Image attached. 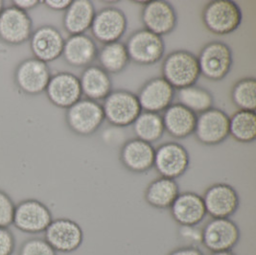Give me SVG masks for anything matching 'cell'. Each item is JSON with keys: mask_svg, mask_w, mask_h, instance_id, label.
<instances>
[{"mask_svg": "<svg viewBox=\"0 0 256 255\" xmlns=\"http://www.w3.org/2000/svg\"><path fill=\"white\" fill-rule=\"evenodd\" d=\"M197 58L200 75L212 82L224 80L230 72L234 62L232 47L221 40L206 44Z\"/></svg>", "mask_w": 256, "mask_h": 255, "instance_id": "cell-3", "label": "cell"}, {"mask_svg": "<svg viewBox=\"0 0 256 255\" xmlns=\"http://www.w3.org/2000/svg\"><path fill=\"white\" fill-rule=\"evenodd\" d=\"M44 232L47 243L57 252H73L80 248L84 241V232L80 224L66 218L52 220Z\"/></svg>", "mask_w": 256, "mask_h": 255, "instance_id": "cell-14", "label": "cell"}, {"mask_svg": "<svg viewBox=\"0 0 256 255\" xmlns=\"http://www.w3.org/2000/svg\"><path fill=\"white\" fill-rule=\"evenodd\" d=\"M230 98L232 104L239 110L256 112V78L246 77L236 82L232 88Z\"/></svg>", "mask_w": 256, "mask_h": 255, "instance_id": "cell-31", "label": "cell"}, {"mask_svg": "<svg viewBox=\"0 0 256 255\" xmlns=\"http://www.w3.org/2000/svg\"><path fill=\"white\" fill-rule=\"evenodd\" d=\"M46 92L52 104L66 110L80 101L82 96L79 78L66 71L51 76Z\"/></svg>", "mask_w": 256, "mask_h": 255, "instance_id": "cell-18", "label": "cell"}, {"mask_svg": "<svg viewBox=\"0 0 256 255\" xmlns=\"http://www.w3.org/2000/svg\"><path fill=\"white\" fill-rule=\"evenodd\" d=\"M40 3L42 2L38 0H14L12 1V6L22 11L27 12L29 10L34 9Z\"/></svg>", "mask_w": 256, "mask_h": 255, "instance_id": "cell-37", "label": "cell"}, {"mask_svg": "<svg viewBox=\"0 0 256 255\" xmlns=\"http://www.w3.org/2000/svg\"><path fill=\"white\" fill-rule=\"evenodd\" d=\"M212 255H236L232 250H228V252H213Z\"/></svg>", "mask_w": 256, "mask_h": 255, "instance_id": "cell-39", "label": "cell"}, {"mask_svg": "<svg viewBox=\"0 0 256 255\" xmlns=\"http://www.w3.org/2000/svg\"><path fill=\"white\" fill-rule=\"evenodd\" d=\"M44 4L46 6L48 9L53 10V11H66L70 4H71V0H46V1H42Z\"/></svg>", "mask_w": 256, "mask_h": 255, "instance_id": "cell-36", "label": "cell"}, {"mask_svg": "<svg viewBox=\"0 0 256 255\" xmlns=\"http://www.w3.org/2000/svg\"><path fill=\"white\" fill-rule=\"evenodd\" d=\"M66 121L75 134L92 136L105 121L102 104L88 98L81 99L66 110Z\"/></svg>", "mask_w": 256, "mask_h": 255, "instance_id": "cell-6", "label": "cell"}, {"mask_svg": "<svg viewBox=\"0 0 256 255\" xmlns=\"http://www.w3.org/2000/svg\"><path fill=\"white\" fill-rule=\"evenodd\" d=\"M66 40L58 29L52 25L38 28L30 38V47L34 55L44 62H50L62 55Z\"/></svg>", "mask_w": 256, "mask_h": 255, "instance_id": "cell-19", "label": "cell"}, {"mask_svg": "<svg viewBox=\"0 0 256 255\" xmlns=\"http://www.w3.org/2000/svg\"><path fill=\"white\" fill-rule=\"evenodd\" d=\"M189 164V152L178 142H166L156 149L154 167L160 176L176 180L186 173Z\"/></svg>", "mask_w": 256, "mask_h": 255, "instance_id": "cell-7", "label": "cell"}, {"mask_svg": "<svg viewBox=\"0 0 256 255\" xmlns=\"http://www.w3.org/2000/svg\"><path fill=\"white\" fill-rule=\"evenodd\" d=\"M169 255H204V254L195 246H182L173 250Z\"/></svg>", "mask_w": 256, "mask_h": 255, "instance_id": "cell-38", "label": "cell"}, {"mask_svg": "<svg viewBox=\"0 0 256 255\" xmlns=\"http://www.w3.org/2000/svg\"><path fill=\"white\" fill-rule=\"evenodd\" d=\"M132 126L136 138L151 144L160 140L165 132L162 116L156 112L142 110Z\"/></svg>", "mask_w": 256, "mask_h": 255, "instance_id": "cell-29", "label": "cell"}, {"mask_svg": "<svg viewBox=\"0 0 256 255\" xmlns=\"http://www.w3.org/2000/svg\"><path fill=\"white\" fill-rule=\"evenodd\" d=\"M16 248V239L8 228H0V255H12Z\"/></svg>", "mask_w": 256, "mask_h": 255, "instance_id": "cell-35", "label": "cell"}, {"mask_svg": "<svg viewBox=\"0 0 256 255\" xmlns=\"http://www.w3.org/2000/svg\"><path fill=\"white\" fill-rule=\"evenodd\" d=\"M194 134L204 145L221 144L230 136V116L221 108H211L197 116Z\"/></svg>", "mask_w": 256, "mask_h": 255, "instance_id": "cell-9", "label": "cell"}, {"mask_svg": "<svg viewBox=\"0 0 256 255\" xmlns=\"http://www.w3.org/2000/svg\"><path fill=\"white\" fill-rule=\"evenodd\" d=\"M170 212L180 226H198L206 216L202 197L194 192L180 193Z\"/></svg>", "mask_w": 256, "mask_h": 255, "instance_id": "cell-22", "label": "cell"}, {"mask_svg": "<svg viewBox=\"0 0 256 255\" xmlns=\"http://www.w3.org/2000/svg\"><path fill=\"white\" fill-rule=\"evenodd\" d=\"M136 95L143 112L160 114L173 104L176 90L162 77H154L144 82Z\"/></svg>", "mask_w": 256, "mask_h": 255, "instance_id": "cell-17", "label": "cell"}, {"mask_svg": "<svg viewBox=\"0 0 256 255\" xmlns=\"http://www.w3.org/2000/svg\"><path fill=\"white\" fill-rule=\"evenodd\" d=\"M52 220L50 209L40 200H27L16 208L14 224L22 232L36 234L46 232Z\"/></svg>", "mask_w": 256, "mask_h": 255, "instance_id": "cell-16", "label": "cell"}, {"mask_svg": "<svg viewBox=\"0 0 256 255\" xmlns=\"http://www.w3.org/2000/svg\"><path fill=\"white\" fill-rule=\"evenodd\" d=\"M230 136L241 143H250L256 138V114L254 110H237L230 116Z\"/></svg>", "mask_w": 256, "mask_h": 255, "instance_id": "cell-30", "label": "cell"}, {"mask_svg": "<svg viewBox=\"0 0 256 255\" xmlns=\"http://www.w3.org/2000/svg\"><path fill=\"white\" fill-rule=\"evenodd\" d=\"M128 28L125 12L116 7H106L96 12L90 27L94 38L103 44L119 42Z\"/></svg>", "mask_w": 256, "mask_h": 255, "instance_id": "cell-8", "label": "cell"}, {"mask_svg": "<svg viewBox=\"0 0 256 255\" xmlns=\"http://www.w3.org/2000/svg\"><path fill=\"white\" fill-rule=\"evenodd\" d=\"M103 101L105 120L114 127L132 126L142 112L138 95L130 90H112Z\"/></svg>", "mask_w": 256, "mask_h": 255, "instance_id": "cell-4", "label": "cell"}, {"mask_svg": "<svg viewBox=\"0 0 256 255\" xmlns=\"http://www.w3.org/2000/svg\"><path fill=\"white\" fill-rule=\"evenodd\" d=\"M16 206L11 198L0 191V228H8L14 224Z\"/></svg>", "mask_w": 256, "mask_h": 255, "instance_id": "cell-33", "label": "cell"}, {"mask_svg": "<svg viewBox=\"0 0 256 255\" xmlns=\"http://www.w3.org/2000/svg\"><path fill=\"white\" fill-rule=\"evenodd\" d=\"M48 64L36 58H26L16 70L14 80L18 88L28 95L44 92L51 78Z\"/></svg>", "mask_w": 256, "mask_h": 255, "instance_id": "cell-13", "label": "cell"}, {"mask_svg": "<svg viewBox=\"0 0 256 255\" xmlns=\"http://www.w3.org/2000/svg\"><path fill=\"white\" fill-rule=\"evenodd\" d=\"M125 46L130 60L140 66H154L160 62L164 58L166 50L162 36L145 28L132 33Z\"/></svg>", "mask_w": 256, "mask_h": 255, "instance_id": "cell-5", "label": "cell"}, {"mask_svg": "<svg viewBox=\"0 0 256 255\" xmlns=\"http://www.w3.org/2000/svg\"><path fill=\"white\" fill-rule=\"evenodd\" d=\"M33 22L28 12L14 6L4 8L0 14V40L11 46H20L30 40Z\"/></svg>", "mask_w": 256, "mask_h": 255, "instance_id": "cell-11", "label": "cell"}, {"mask_svg": "<svg viewBox=\"0 0 256 255\" xmlns=\"http://www.w3.org/2000/svg\"><path fill=\"white\" fill-rule=\"evenodd\" d=\"M204 204L206 214L212 218H230L238 210L240 197L233 186L215 184L204 192Z\"/></svg>", "mask_w": 256, "mask_h": 255, "instance_id": "cell-15", "label": "cell"}, {"mask_svg": "<svg viewBox=\"0 0 256 255\" xmlns=\"http://www.w3.org/2000/svg\"><path fill=\"white\" fill-rule=\"evenodd\" d=\"M20 255H58V252L47 243L46 240L34 238L27 240L22 246Z\"/></svg>", "mask_w": 256, "mask_h": 255, "instance_id": "cell-32", "label": "cell"}, {"mask_svg": "<svg viewBox=\"0 0 256 255\" xmlns=\"http://www.w3.org/2000/svg\"><path fill=\"white\" fill-rule=\"evenodd\" d=\"M3 9H4V2L0 0V14L3 11Z\"/></svg>", "mask_w": 256, "mask_h": 255, "instance_id": "cell-40", "label": "cell"}, {"mask_svg": "<svg viewBox=\"0 0 256 255\" xmlns=\"http://www.w3.org/2000/svg\"><path fill=\"white\" fill-rule=\"evenodd\" d=\"M162 120L165 132L169 136L182 140L194 134L197 114L182 104L173 103L163 112Z\"/></svg>", "mask_w": 256, "mask_h": 255, "instance_id": "cell-23", "label": "cell"}, {"mask_svg": "<svg viewBox=\"0 0 256 255\" xmlns=\"http://www.w3.org/2000/svg\"><path fill=\"white\" fill-rule=\"evenodd\" d=\"M162 74L176 90L196 84L200 76L198 58L188 50H175L163 58Z\"/></svg>", "mask_w": 256, "mask_h": 255, "instance_id": "cell-2", "label": "cell"}, {"mask_svg": "<svg viewBox=\"0 0 256 255\" xmlns=\"http://www.w3.org/2000/svg\"><path fill=\"white\" fill-rule=\"evenodd\" d=\"M178 235L182 241L186 242V246H195L202 244V230L198 226H180Z\"/></svg>", "mask_w": 256, "mask_h": 255, "instance_id": "cell-34", "label": "cell"}, {"mask_svg": "<svg viewBox=\"0 0 256 255\" xmlns=\"http://www.w3.org/2000/svg\"><path fill=\"white\" fill-rule=\"evenodd\" d=\"M79 80L82 95L96 102L104 100L114 90L110 75L99 66L92 64L86 68Z\"/></svg>", "mask_w": 256, "mask_h": 255, "instance_id": "cell-25", "label": "cell"}, {"mask_svg": "<svg viewBox=\"0 0 256 255\" xmlns=\"http://www.w3.org/2000/svg\"><path fill=\"white\" fill-rule=\"evenodd\" d=\"M176 97L178 104H182L197 116L208 110L214 106V95L212 92L197 84L176 90Z\"/></svg>", "mask_w": 256, "mask_h": 255, "instance_id": "cell-28", "label": "cell"}, {"mask_svg": "<svg viewBox=\"0 0 256 255\" xmlns=\"http://www.w3.org/2000/svg\"><path fill=\"white\" fill-rule=\"evenodd\" d=\"M180 193V186L176 180L160 176L148 184L144 198L152 208L167 209L171 208Z\"/></svg>", "mask_w": 256, "mask_h": 255, "instance_id": "cell-26", "label": "cell"}, {"mask_svg": "<svg viewBox=\"0 0 256 255\" xmlns=\"http://www.w3.org/2000/svg\"><path fill=\"white\" fill-rule=\"evenodd\" d=\"M99 66L110 74L121 73L130 62L124 42H116L103 44L98 51Z\"/></svg>", "mask_w": 256, "mask_h": 255, "instance_id": "cell-27", "label": "cell"}, {"mask_svg": "<svg viewBox=\"0 0 256 255\" xmlns=\"http://www.w3.org/2000/svg\"><path fill=\"white\" fill-rule=\"evenodd\" d=\"M202 22L204 28L214 35H230L241 26L243 12L234 1L213 0L202 8Z\"/></svg>", "mask_w": 256, "mask_h": 255, "instance_id": "cell-1", "label": "cell"}, {"mask_svg": "<svg viewBox=\"0 0 256 255\" xmlns=\"http://www.w3.org/2000/svg\"><path fill=\"white\" fill-rule=\"evenodd\" d=\"M240 235L238 226L230 218H212L202 228V244L212 252L232 250Z\"/></svg>", "mask_w": 256, "mask_h": 255, "instance_id": "cell-10", "label": "cell"}, {"mask_svg": "<svg viewBox=\"0 0 256 255\" xmlns=\"http://www.w3.org/2000/svg\"><path fill=\"white\" fill-rule=\"evenodd\" d=\"M140 16L145 29L160 36L171 34L178 25L175 7L164 0L149 1L143 6Z\"/></svg>", "mask_w": 256, "mask_h": 255, "instance_id": "cell-12", "label": "cell"}, {"mask_svg": "<svg viewBox=\"0 0 256 255\" xmlns=\"http://www.w3.org/2000/svg\"><path fill=\"white\" fill-rule=\"evenodd\" d=\"M156 149L151 143L138 138L127 140L120 150V162L132 173L143 174L154 167Z\"/></svg>", "mask_w": 256, "mask_h": 255, "instance_id": "cell-20", "label": "cell"}, {"mask_svg": "<svg viewBox=\"0 0 256 255\" xmlns=\"http://www.w3.org/2000/svg\"><path fill=\"white\" fill-rule=\"evenodd\" d=\"M99 48L95 40L86 34L70 36L64 42L62 58L74 68H88L97 60Z\"/></svg>", "mask_w": 256, "mask_h": 255, "instance_id": "cell-21", "label": "cell"}, {"mask_svg": "<svg viewBox=\"0 0 256 255\" xmlns=\"http://www.w3.org/2000/svg\"><path fill=\"white\" fill-rule=\"evenodd\" d=\"M96 9L90 0H73L64 11L62 24L70 36L86 34L90 29Z\"/></svg>", "mask_w": 256, "mask_h": 255, "instance_id": "cell-24", "label": "cell"}]
</instances>
